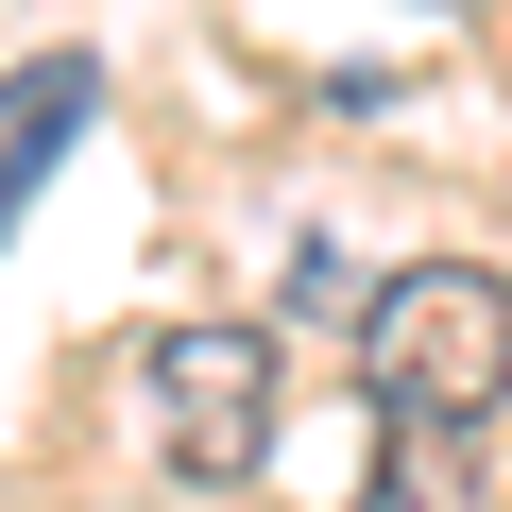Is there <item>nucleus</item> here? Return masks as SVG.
I'll return each mask as SVG.
<instances>
[{
	"mask_svg": "<svg viewBox=\"0 0 512 512\" xmlns=\"http://www.w3.org/2000/svg\"><path fill=\"white\" fill-rule=\"evenodd\" d=\"M103 120V52H35V69H0V222H18L52 188V154Z\"/></svg>",
	"mask_w": 512,
	"mask_h": 512,
	"instance_id": "nucleus-3",
	"label": "nucleus"
},
{
	"mask_svg": "<svg viewBox=\"0 0 512 512\" xmlns=\"http://www.w3.org/2000/svg\"><path fill=\"white\" fill-rule=\"evenodd\" d=\"M137 410H154V461H171V478L239 495L256 444H274V342H256V325H154Z\"/></svg>",
	"mask_w": 512,
	"mask_h": 512,
	"instance_id": "nucleus-2",
	"label": "nucleus"
},
{
	"mask_svg": "<svg viewBox=\"0 0 512 512\" xmlns=\"http://www.w3.org/2000/svg\"><path fill=\"white\" fill-rule=\"evenodd\" d=\"M359 376H376L393 427H478V410H512V274H478V256H410V274H376Z\"/></svg>",
	"mask_w": 512,
	"mask_h": 512,
	"instance_id": "nucleus-1",
	"label": "nucleus"
}]
</instances>
